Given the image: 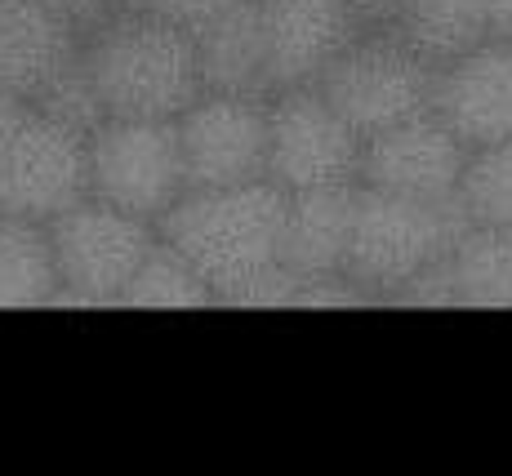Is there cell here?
<instances>
[{"label": "cell", "mask_w": 512, "mask_h": 476, "mask_svg": "<svg viewBox=\"0 0 512 476\" xmlns=\"http://www.w3.org/2000/svg\"><path fill=\"white\" fill-rule=\"evenodd\" d=\"M361 147L317 85H294L268 103V178L285 192L361 183Z\"/></svg>", "instance_id": "obj_7"}, {"label": "cell", "mask_w": 512, "mask_h": 476, "mask_svg": "<svg viewBox=\"0 0 512 476\" xmlns=\"http://www.w3.org/2000/svg\"><path fill=\"white\" fill-rule=\"evenodd\" d=\"M259 9L268 36L272 94L317 85L330 58L361 32V18L348 0H259Z\"/></svg>", "instance_id": "obj_12"}, {"label": "cell", "mask_w": 512, "mask_h": 476, "mask_svg": "<svg viewBox=\"0 0 512 476\" xmlns=\"http://www.w3.org/2000/svg\"><path fill=\"white\" fill-rule=\"evenodd\" d=\"M81 54L112 116H179L205 94L196 32L152 14L112 9L85 32Z\"/></svg>", "instance_id": "obj_2"}, {"label": "cell", "mask_w": 512, "mask_h": 476, "mask_svg": "<svg viewBox=\"0 0 512 476\" xmlns=\"http://www.w3.org/2000/svg\"><path fill=\"white\" fill-rule=\"evenodd\" d=\"M348 5L357 9L361 27H383V23H392V18H397L401 0H348Z\"/></svg>", "instance_id": "obj_25"}, {"label": "cell", "mask_w": 512, "mask_h": 476, "mask_svg": "<svg viewBox=\"0 0 512 476\" xmlns=\"http://www.w3.org/2000/svg\"><path fill=\"white\" fill-rule=\"evenodd\" d=\"M241 0H152V14L170 18V23L187 27V32H205L214 18H223Z\"/></svg>", "instance_id": "obj_22"}, {"label": "cell", "mask_w": 512, "mask_h": 476, "mask_svg": "<svg viewBox=\"0 0 512 476\" xmlns=\"http://www.w3.org/2000/svg\"><path fill=\"white\" fill-rule=\"evenodd\" d=\"M432 112L468 147L512 138V36H490L464 58L437 67Z\"/></svg>", "instance_id": "obj_11"}, {"label": "cell", "mask_w": 512, "mask_h": 476, "mask_svg": "<svg viewBox=\"0 0 512 476\" xmlns=\"http://www.w3.org/2000/svg\"><path fill=\"white\" fill-rule=\"evenodd\" d=\"M472 147L437 112L410 116L361 147V183L415 201H455Z\"/></svg>", "instance_id": "obj_10"}, {"label": "cell", "mask_w": 512, "mask_h": 476, "mask_svg": "<svg viewBox=\"0 0 512 476\" xmlns=\"http://www.w3.org/2000/svg\"><path fill=\"white\" fill-rule=\"evenodd\" d=\"M472 218L455 201H415L361 183L357 227H352L343 272L370 294V303H392L419 272L450 259Z\"/></svg>", "instance_id": "obj_3"}, {"label": "cell", "mask_w": 512, "mask_h": 476, "mask_svg": "<svg viewBox=\"0 0 512 476\" xmlns=\"http://www.w3.org/2000/svg\"><path fill=\"white\" fill-rule=\"evenodd\" d=\"M392 27L432 67H446L490 41V9L486 0H401Z\"/></svg>", "instance_id": "obj_17"}, {"label": "cell", "mask_w": 512, "mask_h": 476, "mask_svg": "<svg viewBox=\"0 0 512 476\" xmlns=\"http://www.w3.org/2000/svg\"><path fill=\"white\" fill-rule=\"evenodd\" d=\"M63 303L54 245L45 223L0 214V307H54Z\"/></svg>", "instance_id": "obj_16"}, {"label": "cell", "mask_w": 512, "mask_h": 476, "mask_svg": "<svg viewBox=\"0 0 512 476\" xmlns=\"http://www.w3.org/2000/svg\"><path fill=\"white\" fill-rule=\"evenodd\" d=\"M85 32L45 0H0V89L36 103V94L81 54Z\"/></svg>", "instance_id": "obj_13"}, {"label": "cell", "mask_w": 512, "mask_h": 476, "mask_svg": "<svg viewBox=\"0 0 512 476\" xmlns=\"http://www.w3.org/2000/svg\"><path fill=\"white\" fill-rule=\"evenodd\" d=\"M357 196L361 183L290 192L281 263L294 276H339L348 267L352 227H357Z\"/></svg>", "instance_id": "obj_14"}, {"label": "cell", "mask_w": 512, "mask_h": 476, "mask_svg": "<svg viewBox=\"0 0 512 476\" xmlns=\"http://www.w3.org/2000/svg\"><path fill=\"white\" fill-rule=\"evenodd\" d=\"M317 89L361 138L383 134L410 116L432 112L437 67L419 54L392 23L361 27L330 67L317 76Z\"/></svg>", "instance_id": "obj_4"}, {"label": "cell", "mask_w": 512, "mask_h": 476, "mask_svg": "<svg viewBox=\"0 0 512 476\" xmlns=\"http://www.w3.org/2000/svg\"><path fill=\"white\" fill-rule=\"evenodd\" d=\"M459 307H512V227L472 223L450 254Z\"/></svg>", "instance_id": "obj_18"}, {"label": "cell", "mask_w": 512, "mask_h": 476, "mask_svg": "<svg viewBox=\"0 0 512 476\" xmlns=\"http://www.w3.org/2000/svg\"><path fill=\"white\" fill-rule=\"evenodd\" d=\"M90 196L156 223L179 196H187L179 121L107 116L90 134Z\"/></svg>", "instance_id": "obj_6"}, {"label": "cell", "mask_w": 512, "mask_h": 476, "mask_svg": "<svg viewBox=\"0 0 512 476\" xmlns=\"http://www.w3.org/2000/svg\"><path fill=\"white\" fill-rule=\"evenodd\" d=\"M201 45V85L219 94H263L272 98L268 81V36H263L259 0H241L223 18H214L205 32H196Z\"/></svg>", "instance_id": "obj_15"}, {"label": "cell", "mask_w": 512, "mask_h": 476, "mask_svg": "<svg viewBox=\"0 0 512 476\" xmlns=\"http://www.w3.org/2000/svg\"><path fill=\"white\" fill-rule=\"evenodd\" d=\"M268 103L263 94L205 89L179 116L187 192H219L268 178Z\"/></svg>", "instance_id": "obj_8"}, {"label": "cell", "mask_w": 512, "mask_h": 476, "mask_svg": "<svg viewBox=\"0 0 512 476\" xmlns=\"http://www.w3.org/2000/svg\"><path fill=\"white\" fill-rule=\"evenodd\" d=\"M290 192L272 178L219 192H187L156 218V232L179 245L214 303L232 307H290L299 276L281 263Z\"/></svg>", "instance_id": "obj_1"}, {"label": "cell", "mask_w": 512, "mask_h": 476, "mask_svg": "<svg viewBox=\"0 0 512 476\" xmlns=\"http://www.w3.org/2000/svg\"><path fill=\"white\" fill-rule=\"evenodd\" d=\"M112 9H152V0H107V14Z\"/></svg>", "instance_id": "obj_27"}, {"label": "cell", "mask_w": 512, "mask_h": 476, "mask_svg": "<svg viewBox=\"0 0 512 476\" xmlns=\"http://www.w3.org/2000/svg\"><path fill=\"white\" fill-rule=\"evenodd\" d=\"M459 205L481 227H512V138L468 152Z\"/></svg>", "instance_id": "obj_20"}, {"label": "cell", "mask_w": 512, "mask_h": 476, "mask_svg": "<svg viewBox=\"0 0 512 476\" xmlns=\"http://www.w3.org/2000/svg\"><path fill=\"white\" fill-rule=\"evenodd\" d=\"M45 232L54 245L63 303L76 307H121L130 276L161 236L152 218L116 210L98 196H85L81 205L49 218Z\"/></svg>", "instance_id": "obj_5"}, {"label": "cell", "mask_w": 512, "mask_h": 476, "mask_svg": "<svg viewBox=\"0 0 512 476\" xmlns=\"http://www.w3.org/2000/svg\"><path fill=\"white\" fill-rule=\"evenodd\" d=\"M205 303H214V290L196 272V263L165 236H156V245L147 250V259L139 263V272L130 276V285L121 294V307H205Z\"/></svg>", "instance_id": "obj_19"}, {"label": "cell", "mask_w": 512, "mask_h": 476, "mask_svg": "<svg viewBox=\"0 0 512 476\" xmlns=\"http://www.w3.org/2000/svg\"><path fill=\"white\" fill-rule=\"evenodd\" d=\"M49 9H58L63 18H72L81 32H90V27L98 23V18L107 14V0H45Z\"/></svg>", "instance_id": "obj_24"}, {"label": "cell", "mask_w": 512, "mask_h": 476, "mask_svg": "<svg viewBox=\"0 0 512 476\" xmlns=\"http://www.w3.org/2000/svg\"><path fill=\"white\" fill-rule=\"evenodd\" d=\"M85 196H90V138L32 107L23 134L0 161V214L49 223Z\"/></svg>", "instance_id": "obj_9"}, {"label": "cell", "mask_w": 512, "mask_h": 476, "mask_svg": "<svg viewBox=\"0 0 512 476\" xmlns=\"http://www.w3.org/2000/svg\"><path fill=\"white\" fill-rule=\"evenodd\" d=\"M490 9V36H512V0H486Z\"/></svg>", "instance_id": "obj_26"}, {"label": "cell", "mask_w": 512, "mask_h": 476, "mask_svg": "<svg viewBox=\"0 0 512 476\" xmlns=\"http://www.w3.org/2000/svg\"><path fill=\"white\" fill-rule=\"evenodd\" d=\"M32 107L36 112H45L49 121L67 125V130H76L85 138H90L107 116H112L107 112V103H103V94H98V81H94L90 63H85V54H76L72 63H67L63 72L41 89V94H36Z\"/></svg>", "instance_id": "obj_21"}, {"label": "cell", "mask_w": 512, "mask_h": 476, "mask_svg": "<svg viewBox=\"0 0 512 476\" xmlns=\"http://www.w3.org/2000/svg\"><path fill=\"white\" fill-rule=\"evenodd\" d=\"M27 116H32V103H27V98H18V94H5V89H0V161L9 156L14 138L23 134Z\"/></svg>", "instance_id": "obj_23"}]
</instances>
